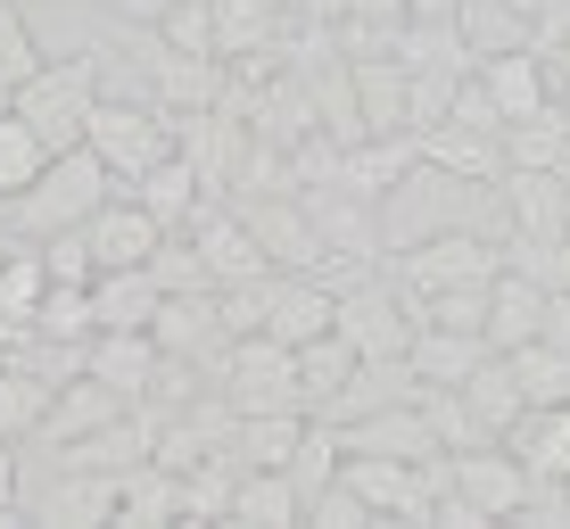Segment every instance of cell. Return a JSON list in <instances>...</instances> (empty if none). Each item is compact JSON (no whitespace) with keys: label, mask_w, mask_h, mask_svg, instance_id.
Wrapping results in <instances>:
<instances>
[{"label":"cell","mask_w":570,"mask_h":529,"mask_svg":"<svg viewBox=\"0 0 570 529\" xmlns=\"http://www.w3.org/2000/svg\"><path fill=\"white\" fill-rule=\"evenodd\" d=\"M108 190H125V183H116V174L91 158V149H58V158L42 166V183L9 199V224L26 232V241H42V232H75L91 207L108 199Z\"/></svg>","instance_id":"3957f363"},{"label":"cell","mask_w":570,"mask_h":529,"mask_svg":"<svg viewBox=\"0 0 570 529\" xmlns=\"http://www.w3.org/2000/svg\"><path fill=\"white\" fill-rule=\"evenodd\" d=\"M306 521H314V529H372V504H364L340 472H331V480L306 497Z\"/></svg>","instance_id":"8d00e7d4"},{"label":"cell","mask_w":570,"mask_h":529,"mask_svg":"<svg viewBox=\"0 0 570 529\" xmlns=\"http://www.w3.org/2000/svg\"><path fill=\"white\" fill-rule=\"evenodd\" d=\"M0 248H9V241H0Z\"/></svg>","instance_id":"7bdbcfd3"},{"label":"cell","mask_w":570,"mask_h":529,"mask_svg":"<svg viewBox=\"0 0 570 529\" xmlns=\"http://www.w3.org/2000/svg\"><path fill=\"white\" fill-rule=\"evenodd\" d=\"M240 224L257 232V248H265V265H273V273H323V265H340L323 241H314L298 190H257V199L240 190ZM356 273H364V265H356Z\"/></svg>","instance_id":"ba28073f"},{"label":"cell","mask_w":570,"mask_h":529,"mask_svg":"<svg viewBox=\"0 0 570 529\" xmlns=\"http://www.w3.org/2000/svg\"><path fill=\"white\" fill-rule=\"evenodd\" d=\"M83 372L100 389H116V398H141V389L157 381V340L149 331H91L83 340Z\"/></svg>","instance_id":"e0dca14e"},{"label":"cell","mask_w":570,"mask_h":529,"mask_svg":"<svg viewBox=\"0 0 570 529\" xmlns=\"http://www.w3.org/2000/svg\"><path fill=\"white\" fill-rule=\"evenodd\" d=\"M439 125H471V133H504V116H497V100H488V91H480V84H471V75H463V84H455V100H446V116H439Z\"/></svg>","instance_id":"74e56055"},{"label":"cell","mask_w":570,"mask_h":529,"mask_svg":"<svg viewBox=\"0 0 570 529\" xmlns=\"http://www.w3.org/2000/svg\"><path fill=\"white\" fill-rule=\"evenodd\" d=\"M132 398H116V389H100L91 372H67V381L50 389V414H42V430H50V447H67V439H83V430H100V422H116ZM33 430V439H42Z\"/></svg>","instance_id":"7402d4cb"},{"label":"cell","mask_w":570,"mask_h":529,"mask_svg":"<svg viewBox=\"0 0 570 529\" xmlns=\"http://www.w3.org/2000/svg\"><path fill=\"white\" fill-rule=\"evenodd\" d=\"M356 364H364V356L340 340V331H314V340H298V398H306V414H314V405H323Z\"/></svg>","instance_id":"1f68e13d"},{"label":"cell","mask_w":570,"mask_h":529,"mask_svg":"<svg viewBox=\"0 0 570 529\" xmlns=\"http://www.w3.org/2000/svg\"><path fill=\"white\" fill-rule=\"evenodd\" d=\"M42 166H50L42 133H33L9 100H0V207H9L17 190H33V183H42Z\"/></svg>","instance_id":"f546056e"},{"label":"cell","mask_w":570,"mask_h":529,"mask_svg":"<svg viewBox=\"0 0 570 529\" xmlns=\"http://www.w3.org/2000/svg\"><path fill=\"white\" fill-rule=\"evenodd\" d=\"M455 33L471 42V58H488V50H521L529 17H513L504 0H455Z\"/></svg>","instance_id":"836d02e7"},{"label":"cell","mask_w":570,"mask_h":529,"mask_svg":"<svg viewBox=\"0 0 570 529\" xmlns=\"http://www.w3.org/2000/svg\"><path fill=\"white\" fill-rule=\"evenodd\" d=\"M480 356H497V347H488L480 331H439V323H414V340H405V364H414V381H422V389H463Z\"/></svg>","instance_id":"ac0fdd59"},{"label":"cell","mask_w":570,"mask_h":529,"mask_svg":"<svg viewBox=\"0 0 570 529\" xmlns=\"http://www.w3.org/2000/svg\"><path fill=\"white\" fill-rule=\"evenodd\" d=\"M100 315H91V282H50L42 306H33V340H58V347H83Z\"/></svg>","instance_id":"4dcf8cb0"},{"label":"cell","mask_w":570,"mask_h":529,"mask_svg":"<svg viewBox=\"0 0 570 529\" xmlns=\"http://www.w3.org/2000/svg\"><path fill=\"white\" fill-rule=\"evenodd\" d=\"M83 149L132 190L157 158H174V116L141 108V100H108V91H100V100H91V125H83Z\"/></svg>","instance_id":"277c9868"},{"label":"cell","mask_w":570,"mask_h":529,"mask_svg":"<svg viewBox=\"0 0 570 529\" xmlns=\"http://www.w3.org/2000/svg\"><path fill=\"white\" fill-rule=\"evenodd\" d=\"M157 273L149 265H100L91 273V315H100V331H149L157 315Z\"/></svg>","instance_id":"ffe728a7"},{"label":"cell","mask_w":570,"mask_h":529,"mask_svg":"<svg viewBox=\"0 0 570 529\" xmlns=\"http://www.w3.org/2000/svg\"><path fill=\"white\" fill-rule=\"evenodd\" d=\"M298 9L314 17V26H331V17H340V0H298Z\"/></svg>","instance_id":"ab89813d"},{"label":"cell","mask_w":570,"mask_h":529,"mask_svg":"<svg viewBox=\"0 0 570 529\" xmlns=\"http://www.w3.org/2000/svg\"><path fill=\"white\" fill-rule=\"evenodd\" d=\"M331 331H340V340L356 347V356L389 364V356H405V340H414V315H405V298L381 282V273H356V282H340Z\"/></svg>","instance_id":"52a82bcc"},{"label":"cell","mask_w":570,"mask_h":529,"mask_svg":"<svg viewBox=\"0 0 570 529\" xmlns=\"http://www.w3.org/2000/svg\"><path fill=\"white\" fill-rule=\"evenodd\" d=\"M298 207H306L314 241H323L340 265L381 257V199H364V190H347V183H298Z\"/></svg>","instance_id":"9c48e42d"},{"label":"cell","mask_w":570,"mask_h":529,"mask_svg":"<svg viewBox=\"0 0 570 529\" xmlns=\"http://www.w3.org/2000/svg\"><path fill=\"white\" fill-rule=\"evenodd\" d=\"M497 265L521 273V282H538V290H562V282H570V248H562V241H538V232H504V241H497Z\"/></svg>","instance_id":"e575fe53"},{"label":"cell","mask_w":570,"mask_h":529,"mask_svg":"<svg viewBox=\"0 0 570 529\" xmlns=\"http://www.w3.org/2000/svg\"><path fill=\"white\" fill-rule=\"evenodd\" d=\"M149 84H157V108H166V116L215 108V100H224V58H190V50H166V42H157Z\"/></svg>","instance_id":"44dd1931"},{"label":"cell","mask_w":570,"mask_h":529,"mask_svg":"<svg viewBox=\"0 0 570 529\" xmlns=\"http://www.w3.org/2000/svg\"><path fill=\"white\" fill-rule=\"evenodd\" d=\"M488 199H497V183H463V174L414 158L397 183L381 190V241L389 248H414V241H430V232H463V224L480 232V207Z\"/></svg>","instance_id":"6da1fadb"},{"label":"cell","mask_w":570,"mask_h":529,"mask_svg":"<svg viewBox=\"0 0 570 529\" xmlns=\"http://www.w3.org/2000/svg\"><path fill=\"white\" fill-rule=\"evenodd\" d=\"M331 306H340V290L314 282V273H273L265 282V331L273 340H314V331H331Z\"/></svg>","instance_id":"2e32d148"},{"label":"cell","mask_w":570,"mask_h":529,"mask_svg":"<svg viewBox=\"0 0 570 529\" xmlns=\"http://www.w3.org/2000/svg\"><path fill=\"white\" fill-rule=\"evenodd\" d=\"M538 340H546V347H562V356H570V282H562V290H546V315H538Z\"/></svg>","instance_id":"f35d334b"},{"label":"cell","mask_w":570,"mask_h":529,"mask_svg":"<svg viewBox=\"0 0 570 529\" xmlns=\"http://www.w3.org/2000/svg\"><path fill=\"white\" fill-rule=\"evenodd\" d=\"M215 381H224L232 414H282V405H298V347L273 340V331H240V340L224 347V364H215Z\"/></svg>","instance_id":"8992f818"},{"label":"cell","mask_w":570,"mask_h":529,"mask_svg":"<svg viewBox=\"0 0 570 529\" xmlns=\"http://www.w3.org/2000/svg\"><path fill=\"white\" fill-rule=\"evenodd\" d=\"M331 439H340L347 455H446L439 430H430V414H422L414 398H405V405H381V414H364V422H340Z\"/></svg>","instance_id":"9a60e30c"},{"label":"cell","mask_w":570,"mask_h":529,"mask_svg":"<svg viewBox=\"0 0 570 529\" xmlns=\"http://www.w3.org/2000/svg\"><path fill=\"white\" fill-rule=\"evenodd\" d=\"M42 414H50V381L0 364V447H26L33 430H42Z\"/></svg>","instance_id":"d6a6232c"},{"label":"cell","mask_w":570,"mask_h":529,"mask_svg":"<svg viewBox=\"0 0 570 529\" xmlns=\"http://www.w3.org/2000/svg\"><path fill=\"white\" fill-rule=\"evenodd\" d=\"M414 149H422L430 166L463 174V183H497V174H504V133H471V125H430V133H414Z\"/></svg>","instance_id":"cb8c5ba5"},{"label":"cell","mask_w":570,"mask_h":529,"mask_svg":"<svg viewBox=\"0 0 570 529\" xmlns=\"http://www.w3.org/2000/svg\"><path fill=\"white\" fill-rule=\"evenodd\" d=\"M33 67H42V42H33V26L17 17V0H0V100H9Z\"/></svg>","instance_id":"d590c367"},{"label":"cell","mask_w":570,"mask_h":529,"mask_svg":"<svg viewBox=\"0 0 570 529\" xmlns=\"http://www.w3.org/2000/svg\"><path fill=\"white\" fill-rule=\"evenodd\" d=\"M83 241H91V265H149V248L166 241V224H157L132 190H108V199L83 215Z\"/></svg>","instance_id":"4fadbf2b"},{"label":"cell","mask_w":570,"mask_h":529,"mask_svg":"<svg viewBox=\"0 0 570 529\" xmlns=\"http://www.w3.org/2000/svg\"><path fill=\"white\" fill-rule=\"evenodd\" d=\"M497 273V241L488 232H430V241L397 248V265H389V290L405 298V315H414L422 298H439V290H463V282H488Z\"/></svg>","instance_id":"5b68a950"},{"label":"cell","mask_w":570,"mask_h":529,"mask_svg":"<svg viewBox=\"0 0 570 529\" xmlns=\"http://www.w3.org/2000/svg\"><path fill=\"white\" fill-rule=\"evenodd\" d=\"M497 199H504V224L513 232H538V241H562L570 232V183L554 166H504Z\"/></svg>","instance_id":"5bb4252c"},{"label":"cell","mask_w":570,"mask_h":529,"mask_svg":"<svg viewBox=\"0 0 570 529\" xmlns=\"http://www.w3.org/2000/svg\"><path fill=\"white\" fill-rule=\"evenodd\" d=\"M347 91H356L364 141L405 133V67H397V58H347Z\"/></svg>","instance_id":"d6986e66"},{"label":"cell","mask_w":570,"mask_h":529,"mask_svg":"<svg viewBox=\"0 0 570 529\" xmlns=\"http://www.w3.org/2000/svg\"><path fill=\"white\" fill-rule=\"evenodd\" d=\"M538 315H546V290L538 282H521V273H488V347H497V356H504V347H521V340H538Z\"/></svg>","instance_id":"d4e9b609"},{"label":"cell","mask_w":570,"mask_h":529,"mask_svg":"<svg viewBox=\"0 0 570 529\" xmlns=\"http://www.w3.org/2000/svg\"><path fill=\"white\" fill-rule=\"evenodd\" d=\"M463 398V414H471V430H480V439H504V430H513L529 405H521V389H513V364L504 356H480L471 364V381L455 389Z\"/></svg>","instance_id":"484cf974"},{"label":"cell","mask_w":570,"mask_h":529,"mask_svg":"<svg viewBox=\"0 0 570 529\" xmlns=\"http://www.w3.org/2000/svg\"><path fill=\"white\" fill-rule=\"evenodd\" d=\"M298 439H306L298 405H282V414H240V422H232V439H224V455L240 463V472H282V463L298 455Z\"/></svg>","instance_id":"603a6c76"},{"label":"cell","mask_w":570,"mask_h":529,"mask_svg":"<svg viewBox=\"0 0 570 529\" xmlns=\"http://www.w3.org/2000/svg\"><path fill=\"white\" fill-rule=\"evenodd\" d=\"M504 9H513V17H538V9H546V0H504Z\"/></svg>","instance_id":"b9f144b4"},{"label":"cell","mask_w":570,"mask_h":529,"mask_svg":"<svg viewBox=\"0 0 570 529\" xmlns=\"http://www.w3.org/2000/svg\"><path fill=\"white\" fill-rule=\"evenodd\" d=\"M504 364H513V389H521L529 414H546V405H562V398H570V356H562V347L521 340V347H504Z\"/></svg>","instance_id":"f1b7e54d"},{"label":"cell","mask_w":570,"mask_h":529,"mask_svg":"<svg viewBox=\"0 0 570 529\" xmlns=\"http://www.w3.org/2000/svg\"><path fill=\"white\" fill-rule=\"evenodd\" d=\"M414 17H455V0H414Z\"/></svg>","instance_id":"60d3db41"},{"label":"cell","mask_w":570,"mask_h":529,"mask_svg":"<svg viewBox=\"0 0 570 529\" xmlns=\"http://www.w3.org/2000/svg\"><path fill=\"white\" fill-rule=\"evenodd\" d=\"M224 521H240V529H298L306 504H298V488H289V472H232V513Z\"/></svg>","instance_id":"4316f807"},{"label":"cell","mask_w":570,"mask_h":529,"mask_svg":"<svg viewBox=\"0 0 570 529\" xmlns=\"http://www.w3.org/2000/svg\"><path fill=\"white\" fill-rule=\"evenodd\" d=\"M471 84L497 100L504 125H521V116H538V108H554V75H546V58L538 50H488V58H471Z\"/></svg>","instance_id":"7c38bea8"},{"label":"cell","mask_w":570,"mask_h":529,"mask_svg":"<svg viewBox=\"0 0 570 529\" xmlns=\"http://www.w3.org/2000/svg\"><path fill=\"white\" fill-rule=\"evenodd\" d=\"M132 199H141L166 232H183V224H190V207L207 199V183H199V166H190L183 149H174V158H157V166L141 174V183H132Z\"/></svg>","instance_id":"83f0119b"},{"label":"cell","mask_w":570,"mask_h":529,"mask_svg":"<svg viewBox=\"0 0 570 529\" xmlns=\"http://www.w3.org/2000/svg\"><path fill=\"white\" fill-rule=\"evenodd\" d=\"M149 340H157V356H183V364L215 372L224 347H232V331H224V315H215V290H166L157 315H149Z\"/></svg>","instance_id":"30bf717a"},{"label":"cell","mask_w":570,"mask_h":529,"mask_svg":"<svg viewBox=\"0 0 570 529\" xmlns=\"http://www.w3.org/2000/svg\"><path fill=\"white\" fill-rule=\"evenodd\" d=\"M446 488L480 513V529L488 521H513L521 513V497H529V472L513 455H497V439H480V447H455L446 455Z\"/></svg>","instance_id":"8fae6325"},{"label":"cell","mask_w":570,"mask_h":529,"mask_svg":"<svg viewBox=\"0 0 570 529\" xmlns=\"http://www.w3.org/2000/svg\"><path fill=\"white\" fill-rule=\"evenodd\" d=\"M91 100H100V50H75V58H42L26 84L9 91V108L42 133V149H83V125H91Z\"/></svg>","instance_id":"7a4b0ae2"}]
</instances>
